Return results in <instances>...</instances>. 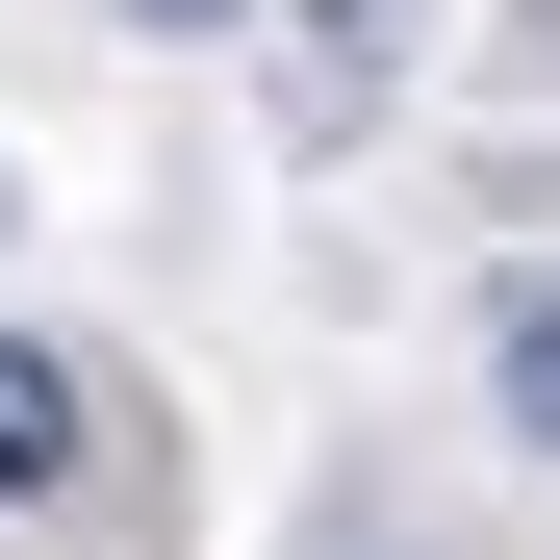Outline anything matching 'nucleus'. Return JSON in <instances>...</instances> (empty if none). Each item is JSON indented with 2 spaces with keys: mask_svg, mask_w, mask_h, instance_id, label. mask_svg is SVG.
I'll return each mask as SVG.
<instances>
[{
  "mask_svg": "<svg viewBox=\"0 0 560 560\" xmlns=\"http://www.w3.org/2000/svg\"><path fill=\"white\" fill-rule=\"evenodd\" d=\"M408 77V0H306V51H280V153H357Z\"/></svg>",
  "mask_w": 560,
  "mask_h": 560,
  "instance_id": "nucleus-1",
  "label": "nucleus"
},
{
  "mask_svg": "<svg viewBox=\"0 0 560 560\" xmlns=\"http://www.w3.org/2000/svg\"><path fill=\"white\" fill-rule=\"evenodd\" d=\"M77 458H103V383H77L51 331H0V510H51Z\"/></svg>",
  "mask_w": 560,
  "mask_h": 560,
  "instance_id": "nucleus-2",
  "label": "nucleus"
},
{
  "mask_svg": "<svg viewBox=\"0 0 560 560\" xmlns=\"http://www.w3.org/2000/svg\"><path fill=\"white\" fill-rule=\"evenodd\" d=\"M485 408L560 458V280H510V306H485Z\"/></svg>",
  "mask_w": 560,
  "mask_h": 560,
  "instance_id": "nucleus-3",
  "label": "nucleus"
},
{
  "mask_svg": "<svg viewBox=\"0 0 560 560\" xmlns=\"http://www.w3.org/2000/svg\"><path fill=\"white\" fill-rule=\"evenodd\" d=\"M103 26H153V51H230V26H255V0H103Z\"/></svg>",
  "mask_w": 560,
  "mask_h": 560,
  "instance_id": "nucleus-4",
  "label": "nucleus"
},
{
  "mask_svg": "<svg viewBox=\"0 0 560 560\" xmlns=\"http://www.w3.org/2000/svg\"><path fill=\"white\" fill-rule=\"evenodd\" d=\"M0 230H26V205H0Z\"/></svg>",
  "mask_w": 560,
  "mask_h": 560,
  "instance_id": "nucleus-5",
  "label": "nucleus"
}]
</instances>
